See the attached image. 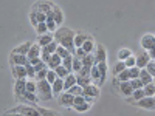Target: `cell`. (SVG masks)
<instances>
[{
    "instance_id": "obj_11",
    "label": "cell",
    "mask_w": 155,
    "mask_h": 116,
    "mask_svg": "<svg viewBox=\"0 0 155 116\" xmlns=\"http://www.w3.org/2000/svg\"><path fill=\"white\" fill-rule=\"evenodd\" d=\"M11 71H12L14 79L27 77V67H25V65H11Z\"/></svg>"
},
{
    "instance_id": "obj_32",
    "label": "cell",
    "mask_w": 155,
    "mask_h": 116,
    "mask_svg": "<svg viewBox=\"0 0 155 116\" xmlns=\"http://www.w3.org/2000/svg\"><path fill=\"white\" fill-rule=\"evenodd\" d=\"M115 77H116L120 82H123V81H130V73H129V68H124L121 73H118Z\"/></svg>"
},
{
    "instance_id": "obj_29",
    "label": "cell",
    "mask_w": 155,
    "mask_h": 116,
    "mask_svg": "<svg viewBox=\"0 0 155 116\" xmlns=\"http://www.w3.org/2000/svg\"><path fill=\"white\" fill-rule=\"evenodd\" d=\"M76 84H79L81 87H85L88 84H92V77L90 76H82V74H76Z\"/></svg>"
},
{
    "instance_id": "obj_8",
    "label": "cell",
    "mask_w": 155,
    "mask_h": 116,
    "mask_svg": "<svg viewBox=\"0 0 155 116\" xmlns=\"http://www.w3.org/2000/svg\"><path fill=\"white\" fill-rule=\"evenodd\" d=\"M118 90H120L121 96H124V98H130L132 93H134V88H132V85H130V82H129V81L118 82Z\"/></svg>"
},
{
    "instance_id": "obj_42",
    "label": "cell",
    "mask_w": 155,
    "mask_h": 116,
    "mask_svg": "<svg viewBox=\"0 0 155 116\" xmlns=\"http://www.w3.org/2000/svg\"><path fill=\"white\" fill-rule=\"evenodd\" d=\"M90 77H92V79H96L98 82L101 79V74H99V70L96 67V63H95V65H92V68H90Z\"/></svg>"
},
{
    "instance_id": "obj_41",
    "label": "cell",
    "mask_w": 155,
    "mask_h": 116,
    "mask_svg": "<svg viewBox=\"0 0 155 116\" xmlns=\"http://www.w3.org/2000/svg\"><path fill=\"white\" fill-rule=\"evenodd\" d=\"M62 65L65 67L68 71H71V65H73V54H70V56H67V57H64V59H62Z\"/></svg>"
},
{
    "instance_id": "obj_30",
    "label": "cell",
    "mask_w": 155,
    "mask_h": 116,
    "mask_svg": "<svg viewBox=\"0 0 155 116\" xmlns=\"http://www.w3.org/2000/svg\"><path fill=\"white\" fill-rule=\"evenodd\" d=\"M53 19H54V22H56L58 25H61L62 20H64V14H62V11H61L58 6L53 8Z\"/></svg>"
},
{
    "instance_id": "obj_43",
    "label": "cell",
    "mask_w": 155,
    "mask_h": 116,
    "mask_svg": "<svg viewBox=\"0 0 155 116\" xmlns=\"http://www.w3.org/2000/svg\"><path fill=\"white\" fill-rule=\"evenodd\" d=\"M27 76L30 77V79H36V70H34V65H31L30 62H27Z\"/></svg>"
},
{
    "instance_id": "obj_33",
    "label": "cell",
    "mask_w": 155,
    "mask_h": 116,
    "mask_svg": "<svg viewBox=\"0 0 155 116\" xmlns=\"http://www.w3.org/2000/svg\"><path fill=\"white\" fill-rule=\"evenodd\" d=\"M82 68V60L78 59L76 56H73V65H71V71L73 73H79Z\"/></svg>"
},
{
    "instance_id": "obj_53",
    "label": "cell",
    "mask_w": 155,
    "mask_h": 116,
    "mask_svg": "<svg viewBox=\"0 0 155 116\" xmlns=\"http://www.w3.org/2000/svg\"><path fill=\"white\" fill-rule=\"evenodd\" d=\"M85 54H87V53H85V51L82 50V47H78V48L74 50V53H73V56H76L78 59H82Z\"/></svg>"
},
{
    "instance_id": "obj_47",
    "label": "cell",
    "mask_w": 155,
    "mask_h": 116,
    "mask_svg": "<svg viewBox=\"0 0 155 116\" xmlns=\"http://www.w3.org/2000/svg\"><path fill=\"white\" fill-rule=\"evenodd\" d=\"M129 82H130V85H132V88H134V90H137V88H143V87H144V84L141 82V79H140V77H135V79H130Z\"/></svg>"
},
{
    "instance_id": "obj_2",
    "label": "cell",
    "mask_w": 155,
    "mask_h": 116,
    "mask_svg": "<svg viewBox=\"0 0 155 116\" xmlns=\"http://www.w3.org/2000/svg\"><path fill=\"white\" fill-rule=\"evenodd\" d=\"M53 88H51V84L47 79H41L37 81V99L39 101H50L53 99Z\"/></svg>"
},
{
    "instance_id": "obj_15",
    "label": "cell",
    "mask_w": 155,
    "mask_h": 116,
    "mask_svg": "<svg viewBox=\"0 0 155 116\" xmlns=\"http://www.w3.org/2000/svg\"><path fill=\"white\" fill-rule=\"evenodd\" d=\"M84 95H87V96H90V98L96 99V98L99 96V88H98V85H93V84L85 85V87H84Z\"/></svg>"
},
{
    "instance_id": "obj_28",
    "label": "cell",
    "mask_w": 155,
    "mask_h": 116,
    "mask_svg": "<svg viewBox=\"0 0 155 116\" xmlns=\"http://www.w3.org/2000/svg\"><path fill=\"white\" fill-rule=\"evenodd\" d=\"M81 60H82L84 67H92V65H95V54L93 53H87Z\"/></svg>"
},
{
    "instance_id": "obj_19",
    "label": "cell",
    "mask_w": 155,
    "mask_h": 116,
    "mask_svg": "<svg viewBox=\"0 0 155 116\" xmlns=\"http://www.w3.org/2000/svg\"><path fill=\"white\" fill-rule=\"evenodd\" d=\"M51 88H53V95L59 96L64 92V79H62V77H58V79L51 84Z\"/></svg>"
},
{
    "instance_id": "obj_7",
    "label": "cell",
    "mask_w": 155,
    "mask_h": 116,
    "mask_svg": "<svg viewBox=\"0 0 155 116\" xmlns=\"http://www.w3.org/2000/svg\"><path fill=\"white\" fill-rule=\"evenodd\" d=\"M9 62H11V65H27L28 56L27 54H20V53H11Z\"/></svg>"
},
{
    "instance_id": "obj_13",
    "label": "cell",
    "mask_w": 155,
    "mask_h": 116,
    "mask_svg": "<svg viewBox=\"0 0 155 116\" xmlns=\"http://www.w3.org/2000/svg\"><path fill=\"white\" fill-rule=\"evenodd\" d=\"M53 40H54V36L51 34L50 31L45 33V34H39V36H37V44L41 45V48L45 47V45H48L50 42H53Z\"/></svg>"
},
{
    "instance_id": "obj_27",
    "label": "cell",
    "mask_w": 155,
    "mask_h": 116,
    "mask_svg": "<svg viewBox=\"0 0 155 116\" xmlns=\"http://www.w3.org/2000/svg\"><path fill=\"white\" fill-rule=\"evenodd\" d=\"M88 37V34H85V33H78V34H74V48H78V47H82V44L85 42V39Z\"/></svg>"
},
{
    "instance_id": "obj_23",
    "label": "cell",
    "mask_w": 155,
    "mask_h": 116,
    "mask_svg": "<svg viewBox=\"0 0 155 116\" xmlns=\"http://www.w3.org/2000/svg\"><path fill=\"white\" fill-rule=\"evenodd\" d=\"M146 95H144V90L143 88H137V90H134V93H132V96L130 98H126L127 101H130V102H137V101H140L141 98H144Z\"/></svg>"
},
{
    "instance_id": "obj_22",
    "label": "cell",
    "mask_w": 155,
    "mask_h": 116,
    "mask_svg": "<svg viewBox=\"0 0 155 116\" xmlns=\"http://www.w3.org/2000/svg\"><path fill=\"white\" fill-rule=\"evenodd\" d=\"M140 79H141V82H143L144 85L146 84H149V82H152V79H153V77H152V74L146 70V68H140Z\"/></svg>"
},
{
    "instance_id": "obj_5",
    "label": "cell",
    "mask_w": 155,
    "mask_h": 116,
    "mask_svg": "<svg viewBox=\"0 0 155 116\" xmlns=\"http://www.w3.org/2000/svg\"><path fill=\"white\" fill-rule=\"evenodd\" d=\"M59 102H61V105L71 108L73 104H74V96L70 92H65V90H64V92L59 95Z\"/></svg>"
},
{
    "instance_id": "obj_56",
    "label": "cell",
    "mask_w": 155,
    "mask_h": 116,
    "mask_svg": "<svg viewBox=\"0 0 155 116\" xmlns=\"http://www.w3.org/2000/svg\"><path fill=\"white\" fill-rule=\"evenodd\" d=\"M147 53H149V56H150V59H155V47H152L149 51H147Z\"/></svg>"
},
{
    "instance_id": "obj_39",
    "label": "cell",
    "mask_w": 155,
    "mask_h": 116,
    "mask_svg": "<svg viewBox=\"0 0 155 116\" xmlns=\"http://www.w3.org/2000/svg\"><path fill=\"white\" fill-rule=\"evenodd\" d=\"M54 71H56V74H58L59 77H62V79H64V77H65V76H67V74L70 73V71H68V70H67L65 67L62 65V63H61V65H58V67L54 68Z\"/></svg>"
},
{
    "instance_id": "obj_17",
    "label": "cell",
    "mask_w": 155,
    "mask_h": 116,
    "mask_svg": "<svg viewBox=\"0 0 155 116\" xmlns=\"http://www.w3.org/2000/svg\"><path fill=\"white\" fill-rule=\"evenodd\" d=\"M61 63H62V57H61L58 53H53V54L50 56L48 62H47V67L51 68V70H54L58 65H61Z\"/></svg>"
},
{
    "instance_id": "obj_21",
    "label": "cell",
    "mask_w": 155,
    "mask_h": 116,
    "mask_svg": "<svg viewBox=\"0 0 155 116\" xmlns=\"http://www.w3.org/2000/svg\"><path fill=\"white\" fill-rule=\"evenodd\" d=\"M95 40H93V37H87L85 39V42L82 44V50L85 51V53H93V51H95Z\"/></svg>"
},
{
    "instance_id": "obj_16",
    "label": "cell",
    "mask_w": 155,
    "mask_h": 116,
    "mask_svg": "<svg viewBox=\"0 0 155 116\" xmlns=\"http://www.w3.org/2000/svg\"><path fill=\"white\" fill-rule=\"evenodd\" d=\"M53 8H54V5L51 3V2H47V0L37 2V3L34 5V9H36V11H42V12H45V14H47L48 11H51Z\"/></svg>"
},
{
    "instance_id": "obj_14",
    "label": "cell",
    "mask_w": 155,
    "mask_h": 116,
    "mask_svg": "<svg viewBox=\"0 0 155 116\" xmlns=\"http://www.w3.org/2000/svg\"><path fill=\"white\" fill-rule=\"evenodd\" d=\"M19 101H22V102H25V104H36V102L39 101L37 99V93H31V92H25L20 98H19Z\"/></svg>"
},
{
    "instance_id": "obj_25",
    "label": "cell",
    "mask_w": 155,
    "mask_h": 116,
    "mask_svg": "<svg viewBox=\"0 0 155 116\" xmlns=\"http://www.w3.org/2000/svg\"><path fill=\"white\" fill-rule=\"evenodd\" d=\"M31 42H23L22 45H19V47H16L14 50H12V53H20V54H27L28 53V50L31 48Z\"/></svg>"
},
{
    "instance_id": "obj_54",
    "label": "cell",
    "mask_w": 155,
    "mask_h": 116,
    "mask_svg": "<svg viewBox=\"0 0 155 116\" xmlns=\"http://www.w3.org/2000/svg\"><path fill=\"white\" fill-rule=\"evenodd\" d=\"M30 22L34 25V27H36V25L39 23V22H37V19H36V9H33V11L30 12Z\"/></svg>"
},
{
    "instance_id": "obj_20",
    "label": "cell",
    "mask_w": 155,
    "mask_h": 116,
    "mask_svg": "<svg viewBox=\"0 0 155 116\" xmlns=\"http://www.w3.org/2000/svg\"><path fill=\"white\" fill-rule=\"evenodd\" d=\"M41 53H42L41 45H39V44H33L31 48L28 50L27 56H28V59H33V57H39V56H41Z\"/></svg>"
},
{
    "instance_id": "obj_12",
    "label": "cell",
    "mask_w": 155,
    "mask_h": 116,
    "mask_svg": "<svg viewBox=\"0 0 155 116\" xmlns=\"http://www.w3.org/2000/svg\"><path fill=\"white\" fill-rule=\"evenodd\" d=\"M93 54H95V63H98V62H106V59H107L106 48H104V47H101V45H98V47L95 48Z\"/></svg>"
},
{
    "instance_id": "obj_10",
    "label": "cell",
    "mask_w": 155,
    "mask_h": 116,
    "mask_svg": "<svg viewBox=\"0 0 155 116\" xmlns=\"http://www.w3.org/2000/svg\"><path fill=\"white\" fill-rule=\"evenodd\" d=\"M150 60V56H149V53L144 50V51H141V53L137 56V62H135V65L138 67V68H144L146 65H147V62Z\"/></svg>"
},
{
    "instance_id": "obj_49",
    "label": "cell",
    "mask_w": 155,
    "mask_h": 116,
    "mask_svg": "<svg viewBox=\"0 0 155 116\" xmlns=\"http://www.w3.org/2000/svg\"><path fill=\"white\" fill-rule=\"evenodd\" d=\"M36 108H37V111L41 113V114H59L58 111H54V110H47V108H42V107H39L37 104H33Z\"/></svg>"
},
{
    "instance_id": "obj_38",
    "label": "cell",
    "mask_w": 155,
    "mask_h": 116,
    "mask_svg": "<svg viewBox=\"0 0 155 116\" xmlns=\"http://www.w3.org/2000/svg\"><path fill=\"white\" fill-rule=\"evenodd\" d=\"M124 68H127L126 63H124V60H118V62L115 63V67H113V76H116L118 73H121Z\"/></svg>"
},
{
    "instance_id": "obj_9",
    "label": "cell",
    "mask_w": 155,
    "mask_h": 116,
    "mask_svg": "<svg viewBox=\"0 0 155 116\" xmlns=\"http://www.w3.org/2000/svg\"><path fill=\"white\" fill-rule=\"evenodd\" d=\"M25 90H27V79H25V77L16 79V84H14V95L17 96V99L25 93Z\"/></svg>"
},
{
    "instance_id": "obj_1",
    "label": "cell",
    "mask_w": 155,
    "mask_h": 116,
    "mask_svg": "<svg viewBox=\"0 0 155 116\" xmlns=\"http://www.w3.org/2000/svg\"><path fill=\"white\" fill-rule=\"evenodd\" d=\"M54 40L62 45V47H65L67 50H70L71 53H74V33L70 30V28H58L54 31Z\"/></svg>"
},
{
    "instance_id": "obj_58",
    "label": "cell",
    "mask_w": 155,
    "mask_h": 116,
    "mask_svg": "<svg viewBox=\"0 0 155 116\" xmlns=\"http://www.w3.org/2000/svg\"><path fill=\"white\" fill-rule=\"evenodd\" d=\"M153 62H155V59H153Z\"/></svg>"
},
{
    "instance_id": "obj_46",
    "label": "cell",
    "mask_w": 155,
    "mask_h": 116,
    "mask_svg": "<svg viewBox=\"0 0 155 116\" xmlns=\"http://www.w3.org/2000/svg\"><path fill=\"white\" fill-rule=\"evenodd\" d=\"M36 31H37V34H45V33H48L47 23H45V22H41V23H37V25H36Z\"/></svg>"
},
{
    "instance_id": "obj_36",
    "label": "cell",
    "mask_w": 155,
    "mask_h": 116,
    "mask_svg": "<svg viewBox=\"0 0 155 116\" xmlns=\"http://www.w3.org/2000/svg\"><path fill=\"white\" fill-rule=\"evenodd\" d=\"M56 53L64 59V57H67V56H70V54H73L70 50H67L65 47H62V45H58V48H56Z\"/></svg>"
},
{
    "instance_id": "obj_6",
    "label": "cell",
    "mask_w": 155,
    "mask_h": 116,
    "mask_svg": "<svg viewBox=\"0 0 155 116\" xmlns=\"http://www.w3.org/2000/svg\"><path fill=\"white\" fill-rule=\"evenodd\" d=\"M140 45L143 50L149 51L152 47H155V36L153 34H144L143 37H141V40H140Z\"/></svg>"
},
{
    "instance_id": "obj_37",
    "label": "cell",
    "mask_w": 155,
    "mask_h": 116,
    "mask_svg": "<svg viewBox=\"0 0 155 116\" xmlns=\"http://www.w3.org/2000/svg\"><path fill=\"white\" fill-rule=\"evenodd\" d=\"M143 90H144V95L146 96H155V85H153V82L146 84L143 87Z\"/></svg>"
},
{
    "instance_id": "obj_44",
    "label": "cell",
    "mask_w": 155,
    "mask_h": 116,
    "mask_svg": "<svg viewBox=\"0 0 155 116\" xmlns=\"http://www.w3.org/2000/svg\"><path fill=\"white\" fill-rule=\"evenodd\" d=\"M58 77H59V76L56 74V71H54V70L48 68V73H47V77H45V79H47V81H48L50 84H53V82H54V81L58 79Z\"/></svg>"
},
{
    "instance_id": "obj_57",
    "label": "cell",
    "mask_w": 155,
    "mask_h": 116,
    "mask_svg": "<svg viewBox=\"0 0 155 116\" xmlns=\"http://www.w3.org/2000/svg\"><path fill=\"white\" fill-rule=\"evenodd\" d=\"M152 82H153V85H155V76H153V79H152Z\"/></svg>"
},
{
    "instance_id": "obj_31",
    "label": "cell",
    "mask_w": 155,
    "mask_h": 116,
    "mask_svg": "<svg viewBox=\"0 0 155 116\" xmlns=\"http://www.w3.org/2000/svg\"><path fill=\"white\" fill-rule=\"evenodd\" d=\"M67 92H70L73 96H78V95H84V87H81L79 84H74L73 87H70Z\"/></svg>"
},
{
    "instance_id": "obj_55",
    "label": "cell",
    "mask_w": 155,
    "mask_h": 116,
    "mask_svg": "<svg viewBox=\"0 0 155 116\" xmlns=\"http://www.w3.org/2000/svg\"><path fill=\"white\" fill-rule=\"evenodd\" d=\"M50 56H51V54H50V53H47V51H42V53H41V59H42V60H44L45 63L48 62V59H50Z\"/></svg>"
},
{
    "instance_id": "obj_35",
    "label": "cell",
    "mask_w": 155,
    "mask_h": 116,
    "mask_svg": "<svg viewBox=\"0 0 155 116\" xmlns=\"http://www.w3.org/2000/svg\"><path fill=\"white\" fill-rule=\"evenodd\" d=\"M129 56H132V51L129 48H121L118 51V60H126Z\"/></svg>"
},
{
    "instance_id": "obj_24",
    "label": "cell",
    "mask_w": 155,
    "mask_h": 116,
    "mask_svg": "<svg viewBox=\"0 0 155 116\" xmlns=\"http://www.w3.org/2000/svg\"><path fill=\"white\" fill-rule=\"evenodd\" d=\"M96 67H98L99 74H101L99 82H104V81H106V77H107V63H106V62H98V63H96Z\"/></svg>"
},
{
    "instance_id": "obj_52",
    "label": "cell",
    "mask_w": 155,
    "mask_h": 116,
    "mask_svg": "<svg viewBox=\"0 0 155 116\" xmlns=\"http://www.w3.org/2000/svg\"><path fill=\"white\" fill-rule=\"evenodd\" d=\"M135 62H137V57H135L134 54H132V56H129V57L124 60V63H126V67H127V68L134 67V65H135Z\"/></svg>"
},
{
    "instance_id": "obj_51",
    "label": "cell",
    "mask_w": 155,
    "mask_h": 116,
    "mask_svg": "<svg viewBox=\"0 0 155 116\" xmlns=\"http://www.w3.org/2000/svg\"><path fill=\"white\" fill-rule=\"evenodd\" d=\"M129 73H130V79H135V77L140 76V68L137 65H134V67L129 68Z\"/></svg>"
},
{
    "instance_id": "obj_48",
    "label": "cell",
    "mask_w": 155,
    "mask_h": 116,
    "mask_svg": "<svg viewBox=\"0 0 155 116\" xmlns=\"http://www.w3.org/2000/svg\"><path fill=\"white\" fill-rule=\"evenodd\" d=\"M47 73H48V67H44L42 70H39V71L36 73V81L45 79V77H47Z\"/></svg>"
},
{
    "instance_id": "obj_34",
    "label": "cell",
    "mask_w": 155,
    "mask_h": 116,
    "mask_svg": "<svg viewBox=\"0 0 155 116\" xmlns=\"http://www.w3.org/2000/svg\"><path fill=\"white\" fill-rule=\"evenodd\" d=\"M58 42L56 40H53V42H50L48 45H45V47H42V51H47V53H50V54H53V53H56V48H58Z\"/></svg>"
},
{
    "instance_id": "obj_4",
    "label": "cell",
    "mask_w": 155,
    "mask_h": 116,
    "mask_svg": "<svg viewBox=\"0 0 155 116\" xmlns=\"http://www.w3.org/2000/svg\"><path fill=\"white\" fill-rule=\"evenodd\" d=\"M135 105H138L140 108H146V110H152L155 108V96H144L140 101L135 102Z\"/></svg>"
},
{
    "instance_id": "obj_45",
    "label": "cell",
    "mask_w": 155,
    "mask_h": 116,
    "mask_svg": "<svg viewBox=\"0 0 155 116\" xmlns=\"http://www.w3.org/2000/svg\"><path fill=\"white\" fill-rule=\"evenodd\" d=\"M25 92L37 93V82L36 81H27V90H25Z\"/></svg>"
},
{
    "instance_id": "obj_18",
    "label": "cell",
    "mask_w": 155,
    "mask_h": 116,
    "mask_svg": "<svg viewBox=\"0 0 155 116\" xmlns=\"http://www.w3.org/2000/svg\"><path fill=\"white\" fill-rule=\"evenodd\" d=\"M76 84V73H73V71H70L65 77H64V90H67L70 88V87H73Z\"/></svg>"
},
{
    "instance_id": "obj_26",
    "label": "cell",
    "mask_w": 155,
    "mask_h": 116,
    "mask_svg": "<svg viewBox=\"0 0 155 116\" xmlns=\"http://www.w3.org/2000/svg\"><path fill=\"white\" fill-rule=\"evenodd\" d=\"M90 107H92V104H90V102H87V101H84V102H81V104L73 105L71 108H73L74 111H78V113H85Z\"/></svg>"
},
{
    "instance_id": "obj_3",
    "label": "cell",
    "mask_w": 155,
    "mask_h": 116,
    "mask_svg": "<svg viewBox=\"0 0 155 116\" xmlns=\"http://www.w3.org/2000/svg\"><path fill=\"white\" fill-rule=\"evenodd\" d=\"M6 113H8V114H11V113H19V114H27V116H28V114H30V116H37V114H41L33 104H19V105L14 107V108L6 110Z\"/></svg>"
},
{
    "instance_id": "obj_50",
    "label": "cell",
    "mask_w": 155,
    "mask_h": 116,
    "mask_svg": "<svg viewBox=\"0 0 155 116\" xmlns=\"http://www.w3.org/2000/svg\"><path fill=\"white\" fill-rule=\"evenodd\" d=\"M144 68H146V70H147V71L152 74V77L155 76V62H153V59H150V60L147 62V65H146Z\"/></svg>"
},
{
    "instance_id": "obj_40",
    "label": "cell",
    "mask_w": 155,
    "mask_h": 116,
    "mask_svg": "<svg viewBox=\"0 0 155 116\" xmlns=\"http://www.w3.org/2000/svg\"><path fill=\"white\" fill-rule=\"evenodd\" d=\"M47 28H48V31L51 33V31H56L58 30V23L54 22V19L53 17H47Z\"/></svg>"
}]
</instances>
